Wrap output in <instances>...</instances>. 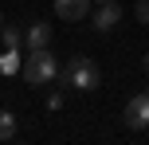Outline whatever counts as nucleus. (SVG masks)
<instances>
[{"label":"nucleus","instance_id":"nucleus-1","mask_svg":"<svg viewBox=\"0 0 149 145\" xmlns=\"http://www.w3.org/2000/svg\"><path fill=\"white\" fill-rule=\"evenodd\" d=\"M55 75H59V63H55V55L47 51V47L28 51V59H24V78H28L31 86H47Z\"/></svg>","mask_w":149,"mask_h":145},{"label":"nucleus","instance_id":"nucleus-2","mask_svg":"<svg viewBox=\"0 0 149 145\" xmlns=\"http://www.w3.org/2000/svg\"><path fill=\"white\" fill-rule=\"evenodd\" d=\"M63 78H67V86H74V90H86V94L98 90V67L86 55H74L67 63V71H63Z\"/></svg>","mask_w":149,"mask_h":145},{"label":"nucleus","instance_id":"nucleus-3","mask_svg":"<svg viewBox=\"0 0 149 145\" xmlns=\"http://www.w3.org/2000/svg\"><path fill=\"white\" fill-rule=\"evenodd\" d=\"M122 122H126L130 130H145V126H149V94H134V98L126 102Z\"/></svg>","mask_w":149,"mask_h":145},{"label":"nucleus","instance_id":"nucleus-4","mask_svg":"<svg viewBox=\"0 0 149 145\" xmlns=\"http://www.w3.org/2000/svg\"><path fill=\"white\" fill-rule=\"evenodd\" d=\"M47 43H51V24L31 20L28 31H24V47H28V51H36V47H47Z\"/></svg>","mask_w":149,"mask_h":145},{"label":"nucleus","instance_id":"nucleus-5","mask_svg":"<svg viewBox=\"0 0 149 145\" xmlns=\"http://www.w3.org/2000/svg\"><path fill=\"white\" fill-rule=\"evenodd\" d=\"M55 12H59L63 20L79 24V20H86V16H90V0H55Z\"/></svg>","mask_w":149,"mask_h":145},{"label":"nucleus","instance_id":"nucleus-6","mask_svg":"<svg viewBox=\"0 0 149 145\" xmlns=\"http://www.w3.org/2000/svg\"><path fill=\"white\" fill-rule=\"evenodd\" d=\"M118 20H122V8H118V0H110V4H102V8L94 12V28H98V31H110Z\"/></svg>","mask_w":149,"mask_h":145},{"label":"nucleus","instance_id":"nucleus-7","mask_svg":"<svg viewBox=\"0 0 149 145\" xmlns=\"http://www.w3.org/2000/svg\"><path fill=\"white\" fill-rule=\"evenodd\" d=\"M0 39H4V47H8V51H20V43H24V31L16 28V24H4V28H0Z\"/></svg>","mask_w":149,"mask_h":145},{"label":"nucleus","instance_id":"nucleus-8","mask_svg":"<svg viewBox=\"0 0 149 145\" xmlns=\"http://www.w3.org/2000/svg\"><path fill=\"white\" fill-rule=\"evenodd\" d=\"M16 137V114L0 110V141H12Z\"/></svg>","mask_w":149,"mask_h":145},{"label":"nucleus","instance_id":"nucleus-9","mask_svg":"<svg viewBox=\"0 0 149 145\" xmlns=\"http://www.w3.org/2000/svg\"><path fill=\"white\" fill-rule=\"evenodd\" d=\"M0 71H4V75H16V71H20V51L0 55Z\"/></svg>","mask_w":149,"mask_h":145},{"label":"nucleus","instance_id":"nucleus-10","mask_svg":"<svg viewBox=\"0 0 149 145\" xmlns=\"http://www.w3.org/2000/svg\"><path fill=\"white\" fill-rule=\"evenodd\" d=\"M134 16L141 24H149V0H137V4H134Z\"/></svg>","mask_w":149,"mask_h":145},{"label":"nucleus","instance_id":"nucleus-11","mask_svg":"<svg viewBox=\"0 0 149 145\" xmlns=\"http://www.w3.org/2000/svg\"><path fill=\"white\" fill-rule=\"evenodd\" d=\"M141 63H145V71H149V55H145V59H141Z\"/></svg>","mask_w":149,"mask_h":145},{"label":"nucleus","instance_id":"nucleus-12","mask_svg":"<svg viewBox=\"0 0 149 145\" xmlns=\"http://www.w3.org/2000/svg\"><path fill=\"white\" fill-rule=\"evenodd\" d=\"M94 4H110V0H94Z\"/></svg>","mask_w":149,"mask_h":145},{"label":"nucleus","instance_id":"nucleus-13","mask_svg":"<svg viewBox=\"0 0 149 145\" xmlns=\"http://www.w3.org/2000/svg\"><path fill=\"white\" fill-rule=\"evenodd\" d=\"M0 28H4V16H0Z\"/></svg>","mask_w":149,"mask_h":145},{"label":"nucleus","instance_id":"nucleus-14","mask_svg":"<svg viewBox=\"0 0 149 145\" xmlns=\"http://www.w3.org/2000/svg\"><path fill=\"white\" fill-rule=\"evenodd\" d=\"M145 94H149V90H145Z\"/></svg>","mask_w":149,"mask_h":145}]
</instances>
